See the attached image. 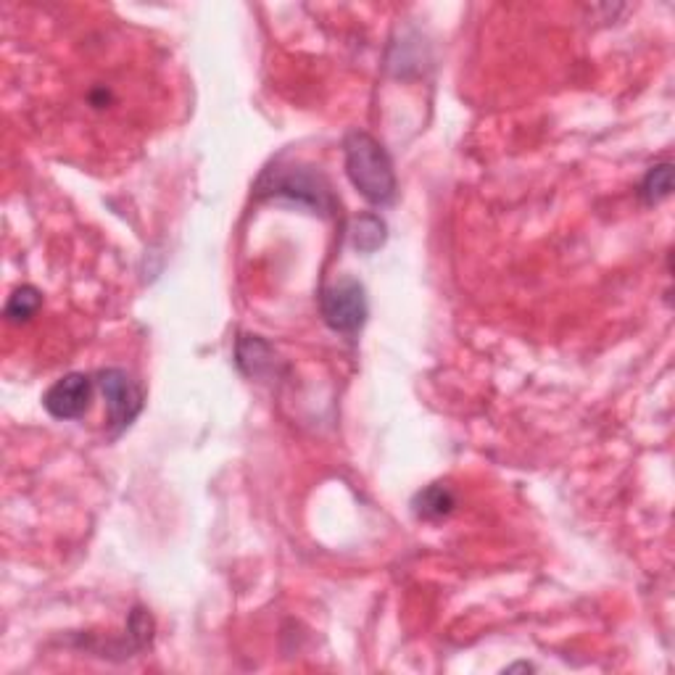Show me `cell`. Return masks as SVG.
Listing matches in <instances>:
<instances>
[{
	"mask_svg": "<svg viewBox=\"0 0 675 675\" xmlns=\"http://www.w3.org/2000/svg\"><path fill=\"white\" fill-rule=\"evenodd\" d=\"M385 243V222L378 214H362L351 222V246L359 254H375Z\"/></svg>",
	"mask_w": 675,
	"mask_h": 675,
	"instance_id": "52a82bcc",
	"label": "cell"
},
{
	"mask_svg": "<svg viewBox=\"0 0 675 675\" xmlns=\"http://www.w3.org/2000/svg\"><path fill=\"white\" fill-rule=\"evenodd\" d=\"M322 320L335 333L354 335L362 330L370 314V304H367V293L364 285L354 277L338 280V283L327 285L320 298Z\"/></svg>",
	"mask_w": 675,
	"mask_h": 675,
	"instance_id": "3957f363",
	"label": "cell"
},
{
	"mask_svg": "<svg viewBox=\"0 0 675 675\" xmlns=\"http://www.w3.org/2000/svg\"><path fill=\"white\" fill-rule=\"evenodd\" d=\"M238 364L246 375H262L264 367L272 364V349L256 335H246L238 343Z\"/></svg>",
	"mask_w": 675,
	"mask_h": 675,
	"instance_id": "9c48e42d",
	"label": "cell"
},
{
	"mask_svg": "<svg viewBox=\"0 0 675 675\" xmlns=\"http://www.w3.org/2000/svg\"><path fill=\"white\" fill-rule=\"evenodd\" d=\"M95 383L101 388L103 399H106V407H109V425L111 436H119L122 430H127L135 422L140 412H143V388L138 385V380L132 378L130 372L117 370H101L95 375Z\"/></svg>",
	"mask_w": 675,
	"mask_h": 675,
	"instance_id": "277c9868",
	"label": "cell"
},
{
	"mask_svg": "<svg viewBox=\"0 0 675 675\" xmlns=\"http://www.w3.org/2000/svg\"><path fill=\"white\" fill-rule=\"evenodd\" d=\"M343 156H346V175L351 185L362 193L370 204L388 206L396 201V172L393 161L380 140L370 132L351 130L343 140Z\"/></svg>",
	"mask_w": 675,
	"mask_h": 675,
	"instance_id": "6da1fadb",
	"label": "cell"
},
{
	"mask_svg": "<svg viewBox=\"0 0 675 675\" xmlns=\"http://www.w3.org/2000/svg\"><path fill=\"white\" fill-rule=\"evenodd\" d=\"M670 190H673V164H657L646 172L644 182H641V198H644V204L654 206L665 201L670 196Z\"/></svg>",
	"mask_w": 675,
	"mask_h": 675,
	"instance_id": "30bf717a",
	"label": "cell"
},
{
	"mask_svg": "<svg viewBox=\"0 0 675 675\" xmlns=\"http://www.w3.org/2000/svg\"><path fill=\"white\" fill-rule=\"evenodd\" d=\"M93 393L95 380L90 375H85V372H69V375L59 378L45 391L43 407L56 420H80V417H85L90 412Z\"/></svg>",
	"mask_w": 675,
	"mask_h": 675,
	"instance_id": "5b68a950",
	"label": "cell"
},
{
	"mask_svg": "<svg viewBox=\"0 0 675 675\" xmlns=\"http://www.w3.org/2000/svg\"><path fill=\"white\" fill-rule=\"evenodd\" d=\"M40 304H43L40 291L32 288V285H22V288H16V291L8 296L3 314H6V320L11 322V325H24V322H30L32 317H35Z\"/></svg>",
	"mask_w": 675,
	"mask_h": 675,
	"instance_id": "ba28073f",
	"label": "cell"
},
{
	"mask_svg": "<svg viewBox=\"0 0 675 675\" xmlns=\"http://www.w3.org/2000/svg\"><path fill=\"white\" fill-rule=\"evenodd\" d=\"M512 670H533V665H525V662H520V665H512V668H507V673H512Z\"/></svg>",
	"mask_w": 675,
	"mask_h": 675,
	"instance_id": "8fae6325",
	"label": "cell"
},
{
	"mask_svg": "<svg viewBox=\"0 0 675 675\" xmlns=\"http://www.w3.org/2000/svg\"><path fill=\"white\" fill-rule=\"evenodd\" d=\"M454 507H457V496L443 483H433V486L422 488L412 501V512L420 520H441V517L451 515Z\"/></svg>",
	"mask_w": 675,
	"mask_h": 675,
	"instance_id": "8992f818",
	"label": "cell"
},
{
	"mask_svg": "<svg viewBox=\"0 0 675 675\" xmlns=\"http://www.w3.org/2000/svg\"><path fill=\"white\" fill-rule=\"evenodd\" d=\"M256 196L288 201V204L312 209L314 214H333L338 209L330 182L312 167H301V164L267 169L262 180L256 182Z\"/></svg>",
	"mask_w": 675,
	"mask_h": 675,
	"instance_id": "7a4b0ae2",
	"label": "cell"
}]
</instances>
